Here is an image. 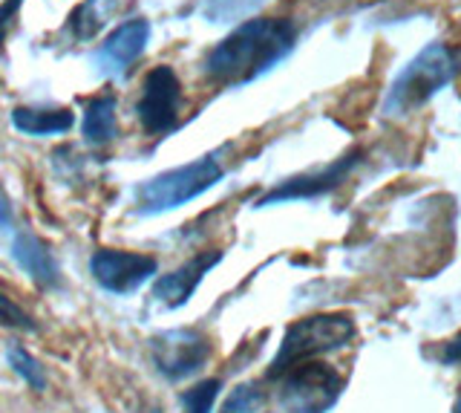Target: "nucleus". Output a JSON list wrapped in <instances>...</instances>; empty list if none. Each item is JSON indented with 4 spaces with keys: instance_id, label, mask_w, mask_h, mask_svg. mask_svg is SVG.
I'll return each instance as SVG.
<instances>
[{
    "instance_id": "10",
    "label": "nucleus",
    "mask_w": 461,
    "mask_h": 413,
    "mask_svg": "<svg viewBox=\"0 0 461 413\" xmlns=\"http://www.w3.org/2000/svg\"><path fill=\"white\" fill-rule=\"evenodd\" d=\"M150 35H153V26L144 18H133V21H124L122 26H115L104 38V44L93 52V67L98 69V76L124 78L130 73V67H133L144 55V50H148Z\"/></svg>"
},
{
    "instance_id": "4",
    "label": "nucleus",
    "mask_w": 461,
    "mask_h": 413,
    "mask_svg": "<svg viewBox=\"0 0 461 413\" xmlns=\"http://www.w3.org/2000/svg\"><path fill=\"white\" fill-rule=\"evenodd\" d=\"M352 338H355V321L352 316H343V312H323V316L300 318L285 330L268 376L277 379L288 367H294L300 362H312L326 353H338Z\"/></svg>"
},
{
    "instance_id": "3",
    "label": "nucleus",
    "mask_w": 461,
    "mask_h": 413,
    "mask_svg": "<svg viewBox=\"0 0 461 413\" xmlns=\"http://www.w3.org/2000/svg\"><path fill=\"white\" fill-rule=\"evenodd\" d=\"M461 69L458 52L447 44H429L401 69L384 98V116H407L444 90Z\"/></svg>"
},
{
    "instance_id": "5",
    "label": "nucleus",
    "mask_w": 461,
    "mask_h": 413,
    "mask_svg": "<svg viewBox=\"0 0 461 413\" xmlns=\"http://www.w3.org/2000/svg\"><path fill=\"white\" fill-rule=\"evenodd\" d=\"M280 379V405L285 413H329L343 393V376L326 362H300Z\"/></svg>"
},
{
    "instance_id": "17",
    "label": "nucleus",
    "mask_w": 461,
    "mask_h": 413,
    "mask_svg": "<svg viewBox=\"0 0 461 413\" xmlns=\"http://www.w3.org/2000/svg\"><path fill=\"white\" fill-rule=\"evenodd\" d=\"M222 393V381L220 379H202L191 384L187 390L179 393V405L182 413H213L216 399Z\"/></svg>"
},
{
    "instance_id": "22",
    "label": "nucleus",
    "mask_w": 461,
    "mask_h": 413,
    "mask_svg": "<svg viewBox=\"0 0 461 413\" xmlns=\"http://www.w3.org/2000/svg\"><path fill=\"white\" fill-rule=\"evenodd\" d=\"M12 223H14V215H12V203H9L6 191L0 188V229H12Z\"/></svg>"
},
{
    "instance_id": "2",
    "label": "nucleus",
    "mask_w": 461,
    "mask_h": 413,
    "mask_svg": "<svg viewBox=\"0 0 461 413\" xmlns=\"http://www.w3.org/2000/svg\"><path fill=\"white\" fill-rule=\"evenodd\" d=\"M222 177L225 168L220 162V153H202L185 165L167 168L150 179H141L133 188V215L153 217L182 208L194 203L196 197L208 194L216 182H222Z\"/></svg>"
},
{
    "instance_id": "23",
    "label": "nucleus",
    "mask_w": 461,
    "mask_h": 413,
    "mask_svg": "<svg viewBox=\"0 0 461 413\" xmlns=\"http://www.w3.org/2000/svg\"><path fill=\"white\" fill-rule=\"evenodd\" d=\"M444 362H450V364L461 362V333L444 344Z\"/></svg>"
},
{
    "instance_id": "9",
    "label": "nucleus",
    "mask_w": 461,
    "mask_h": 413,
    "mask_svg": "<svg viewBox=\"0 0 461 413\" xmlns=\"http://www.w3.org/2000/svg\"><path fill=\"white\" fill-rule=\"evenodd\" d=\"M360 151H352L340 156V160L329 162L321 170H309V174H297V177H288L280 185H274L271 191H266L263 197L257 199V208H266V206H277V203H292V199H314V197H323L329 191H335L340 182H346V177L352 174L360 162Z\"/></svg>"
},
{
    "instance_id": "15",
    "label": "nucleus",
    "mask_w": 461,
    "mask_h": 413,
    "mask_svg": "<svg viewBox=\"0 0 461 413\" xmlns=\"http://www.w3.org/2000/svg\"><path fill=\"white\" fill-rule=\"evenodd\" d=\"M115 9H119V0H84V4H78L69 12L67 35L76 41V44L95 38L107 26V21L115 15Z\"/></svg>"
},
{
    "instance_id": "18",
    "label": "nucleus",
    "mask_w": 461,
    "mask_h": 413,
    "mask_svg": "<svg viewBox=\"0 0 461 413\" xmlns=\"http://www.w3.org/2000/svg\"><path fill=\"white\" fill-rule=\"evenodd\" d=\"M257 6H263V0H205L202 15L208 23H230L251 15Z\"/></svg>"
},
{
    "instance_id": "16",
    "label": "nucleus",
    "mask_w": 461,
    "mask_h": 413,
    "mask_svg": "<svg viewBox=\"0 0 461 413\" xmlns=\"http://www.w3.org/2000/svg\"><path fill=\"white\" fill-rule=\"evenodd\" d=\"M4 355H6L9 370L26 384L29 390H35V393H43V390H47V384H50L47 370H43V364H41L23 344H9Z\"/></svg>"
},
{
    "instance_id": "8",
    "label": "nucleus",
    "mask_w": 461,
    "mask_h": 413,
    "mask_svg": "<svg viewBox=\"0 0 461 413\" xmlns=\"http://www.w3.org/2000/svg\"><path fill=\"white\" fill-rule=\"evenodd\" d=\"M158 272V261L144 252L98 249L90 258V275L110 295H133Z\"/></svg>"
},
{
    "instance_id": "13",
    "label": "nucleus",
    "mask_w": 461,
    "mask_h": 413,
    "mask_svg": "<svg viewBox=\"0 0 461 413\" xmlns=\"http://www.w3.org/2000/svg\"><path fill=\"white\" fill-rule=\"evenodd\" d=\"M9 122L18 133L43 139V136H61L72 131L76 113L69 107H12Z\"/></svg>"
},
{
    "instance_id": "19",
    "label": "nucleus",
    "mask_w": 461,
    "mask_h": 413,
    "mask_svg": "<svg viewBox=\"0 0 461 413\" xmlns=\"http://www.w3.org/2000/svg\"><path fill=\"white\" fill-rule=\"evenodd\" d=\"M0 326H6V330H14V333H38V321L4 289H0Z\"/></svg>"
},
{
    "instance_id": "7",
    "label": "nucleus",
    "mask_w": 461,
    "mask_h": 413,
    "mask_svg": "<svg viewBox=\"0 0 461 413\" xmlns=\"http://www.w3.org/2000/svg\"><path fill=\"white\" fill-rule=\"evenodd\" d=\"M182 113V81L167 64L153 67L141 81L136 98V119L148 136H165L179 124Z\"/></svg>"
},
{
    "instance_id": "14",
    "label": "nucleus",
    "mask_w": 461,
    "mask_h": 413,
    "mask_svg": "<svg viewBox=\"0 0 461 413\" xmlns=\"http://www.w3.org/2000/svg\"><path fill=\"white\" fill-rule=\"evenodd\" d=\"M119 136V113L115 96H95L84 102L81 113V139L90 148H107Z\"/></svg>"
},
{
    "instance_id": "1",
    "label": "nucleus",
    "mask_w": 461,
    "mask_h": 413,
    "mask_svg": "<svg viewBox=\"0 0 461 413\" xmlns=\"http://www.w3.org/2000/svg\"><path fill=\"white\" fill-rule=\"evenodd\" d=\"M297 26L285 18H251L213 44L202 61V73L220 87H242L266 76L294 52Z\"/></svg>"
},
{
    "instance_id": "24",
    "label": "nucleus",
    "mask_w": 461,
    "mask_h": 413,
    "mask_svg": "<svg viewBox=\"0 0 461 413\" xmlns=\"http://www.w3.org/2000/svg\"><path fill=\"white\" fill-rule=\"evenodd\" d=\"M456 413H461V393H458V399H456Z\"/></svg>"
},
{
    "instance_id": "6",
    "label": "nucleus",
    "mask_w": 461,
    "mask_h": 413,
    "mask_svg": "<svg viewBox=\"0 0 461 413\" xmlns=\"http://www.w3.org/2000/svg\"><path fill=\"white\" fill-rule=\"evenodd\" d=\"M150 359L156 373L167 381L196 376L211 359V338L196 326H173L150 338Z\"/></svg>"
},
{
    "instance_id": "11",
    "label": "nucleus",
    "mask_w": 461,
    "mask_h": 413,
    "mask_svg": "<svg viewBox=\"0 0 461 413\" xmlns=\"http://www.w3.org/2000/svg\"><path fill=\"white\" fill-rule=\"evenodd\" d=\"M220 261H222V252L208 249V252L194 254V258L185 261L182 266L170 269L167 275H158L153 280V289H150L153 304L165 307V309H182L194 298V292L199 289V283L205 280V275Z\"/></svg>"
},
{
    "instance_id": "12",
    "label": "nucleus",
    "mask_w": 461,
    "mask_h": 413,
    "mask_svg": "<svg viewBox=\"0 0 461 413\" xmlns=\"http://www.w3.org/2000/svg\"><path fill=\"white\" fill-rule=\"evenodd\" d=\"M12 261L23 269V275L35 283L38 289L55 292L64 287L61 263L55 261V252L47 246V240H41L29 229H21L12 240Z\"/></svg>"
},
{
    "instance_id": "21",
    "label": "nucleus",
    "mask_w": 461,
    "mask_h": 413,
    "mask_svg": "<svg viewBox=\"0 0 461 413\" xmlns=\"http://www.w3.org/2000/svg\"><path fill=\"white\" fill-rule=\"evenodd\" d=\"M21 6H23V0H4V4H0V47H4V41L14 30V18H18Z\"/></svg>"
},
{
    "instance_id": "20",
    "label": "nucleus",
    "mask_w": 461,
    "mask_h": 413,
    "mask_svg": "<svg viewBox=\"0 0 461 413\" xmlns=\"http://www.w3.org/2000/svg\"><path fill=\"white\" fill-rule=\"evenodd\" d=\"M259 405H263V390H259V384L249 381L240 384L237 390H230V396L222 405V413H254Z\"/></svg>"
}]
</instances>
